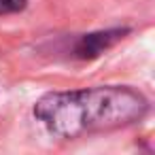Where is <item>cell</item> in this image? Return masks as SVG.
I'll return each instance as SVG.
<instances>
[{
  "label": "cell",
  "instance_id": "cell-1",
  "mask_svg": "<svg viewBox=\"0 0 155 155\" xmlns=\"http://www.w3.org/2000/svg\"><path fill=\"white\" fill-rule=\"evenodd\" d=\"M149 110L147 98L121 85L51 91L34 104L36 119L60 138L108 132L140 121Z\"/></svg>",
  "mask_w": 155,
  "mask_h": 155
},
{
  "label": "cell",
  "instance_id": "cell-2",
  "mask_svg": "<svg viewBox=\"0 0 155 155\" xmlns=\"http://www.w3.org/2000/svg\"><path fill=\"white\" fill-rule=\"evenodd\" d=\"M125 34H127L125 28H115V30H104V32L85 34V36H81V38L77 41V45H74V58H79V60L98 58L100 53H104L106 49H110L115 43H119Z\"/></svg>",
  "mask_w": 155,
  "mask_h": 155
},
{
  "label": "cell",
  "instance_id": "cell-3",
  "mask_svg": "<svg viewBox=\"0 0 155 155\" xmlns=\"http://www.w3.org/2000/svg\"><path fill=\"white\" fill-rule=\"evenodd\" d=\"M28 0H0V15H11L24 11Z\"/></svg>",
  "mask_w": 155,
  "mask_h": 155
}]
</instances>
